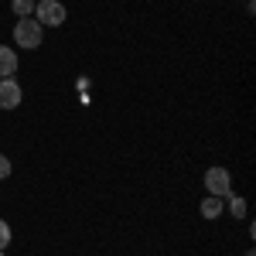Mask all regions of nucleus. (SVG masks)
<instances>
[{
    "label": "nucleus",
    "mask_w": 256,
    "mask_h": 256,
    "mask_svg": "<svg viewBox=\"0 0 256 256\" xmlns=\"http://www.w3.org/2000/svg\"><path fill=\"white\" fill-rule=\"evenodd\" d=\"M41 38H44V28H41L34 18H18L14 24V41L18 48H41Z\"/></svg>",
    "instance_id": "obj_1"
},
{
    "label": "nucleus",
    "mask_w": 256,
    "mask_h": 256,
    "mask_svg": "<svg viewBox=\"0 0 256 256\" xmlns=\"http://www.w3.org/2000/svg\"><path fill=\"white\" fill-rule=\"evenodd\" d=\"M31 18L38 20L41 28H62L65 24V7H62L58 0H41V4H34Z\"/></svg>",
    "instance_id": "obj_2"
},
{
    "label": "nucleus",
    "mask_w": 256,
    "mask_h": 256,
    "mask_svg": "<svg viewBox=\"0 0 256 256\" xmlns=\"http://www.w3.org/2000/svg\"><path fill=\"white\" fill-rule=\"evenodd\" d=\"M229 171L226 168H208L205 171V188H208V195H216V198H222V195H229Z\"/></svg>",
    "instance_id": "obj_3"
},
{
    "label": "nucleus",
    "mask_w": 256,
    "mask_h": 256,
    "mask_svg": "<svg viewBox=\"0 0 256 256\" xmlns=\"http://www.w3.org/2000/svg\"><path fill=\"white\" fill-rule=\"evenodd\" d=\"M24 92L14 79H0V110H18Z\"/></svg>",
    "instance_id": "obj_4"
},
{
    "label": "nucleus",
    "mask_w": 256,
    "mask_h": 256,
    "mask_svg": "<svg viewBox=\"0 0 256 256\" xmlns=\"http://www.w3.org/2000/svg\"><path fill=\"white\" fill-rule=\"evenodd\" d=\"M14 72H18V52L0 44V79H10Z\"/></svg>",
    "instance_id": "obj_5"
},
{
    "label": "nucleus",
    "mask_w": 256,
    "mask_h": 256,
    "mask_svg": "<svg viewBox=\"0 0 256 256\" xmlns=\"http://www.w3.org/2000/svg\"><path fill=\"white\" fill-rule=\"evenodd\" d=\"M202 216H205V218H218V216H222V198L208 195L205 202H202Z\"/></svg>",
    "instance_id": "obj_6"
},
{
    "label": "nucleus",
    "mask_w": 256,
    "mask_h": 256,
    "mask_svg": "<svg viewBox=\"0 0 256 256\" xmlns=\"http://www.w3.org/2000/svg\"><path fill=\"white\" fill-rule=\"evenodd\" d=\"M10 7H14L18 18H31L34 14V0H10Z\"/></svg>",
    "instance_id": "obj_7"
},
{
    "label": "nucleus",
    "mask_w": 256,
    "mask_h": 256,
    "mask_svg": "<svg viewBox=\"0 0 256 256\" xmlns=\"http://www.w3.org/2000/svg\"><path fill=\"white\" fill-rule=\"evenodd\" d=\"M229 212H232L236 218H242L246 216V198H232V202H229Z\"/></svg>",
    "instance_id": "obj_8"
},
{
    "label": "nucleus",
    "mask_w": 256,
    "mask_h": 256,
    "mask_svg": "<svg viewBox=\"0 0 256 256\" xmlns=\"http://www.w3.org/2000/svg\"><path fill=\"white\" fill-rule=\"evenodd\" d=\"M7 242H10V226L0 218V250H7Z\"/></svg>",
    "instance_id": "obj_9"
},
{
    "label": "nucleus",
    "mask_w": 256,
    "mask_h": 256,
    "mask_svg": "<svg viewBox=\"0 0 256 256\" xmlns=\"http://www.w3.org/2000/svg\"><path fill=\"white\" fill-rule=\"evenodd\" d=\"M4 178H10V160L0 154V181H4Z\"/></svg>",
    "instance_id": "obj_10"
},
{
    "label": "nucleus",
    "mask_w": 256,
    "mask_h": 256,
    "mask_svg": "<svg viewBox=\"0 0 256 256\" xmlns=\"http://www.w3.org/2000/svg\"><path fill=\"white\" fill-rule=\"evenodd\" d=\"M0 256H4V250H0Z\"/></svg>",
    "instance_id": "obj_11"
},
{
    "label": "nucleus",
    "mask_w": 256,
    "mask_h": 256,
    "mask_svg": "<svg viewBox=\"0 0 256 256\" xmlns=\"http://www.w3.org/2000/svg\"><path fill=\"white\" fill-rule=\"evenodd\" d=\"M246 256H253V253H246Z\"/></svg>",
    "instance_id": "obj_12"
}]
</instances>
